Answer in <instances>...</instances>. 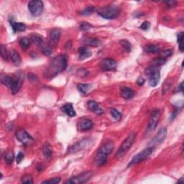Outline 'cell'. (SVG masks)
I'll use <instances>...</instances> for the list:
<instances>
[{"instance_id": "5", "label": "cell", "mask_w": 184, "mask_h": 184, "mask_svg": "<svg viewBox=\"0 0 184 184\" xmlns=\"http://www.w3.org/2000/svg\"><path fill=\"white\" fill-rule=\"evenodd\" d=\"M155 147H148L145 148V150H143L142 151H141L139 153L135 155L131 161H130L128 164V168H130L131 166H135V165L140 163V162L144 161L145 160H146L148 157L151 155L154 151Z\"/></svg>"}, {"instance_id": "4", "label": "cell", "mask_w": 184, "mask_h": 184, "mask_svg": "<svg viewBox=\"0 0 184 184\" xmlns=\"http://www.w3.org/2000/svg\"><path fill=\"white\" fill-rule=\"evenodd\" d=\"M136 138V133L135 132H131L130 135H128V137L123 141V142L122 143L120 147H119L116 153V157L117 158H120L122 157L127 152L129 151V150L130 149L131 147L132 146L135 141Z\"/></svg>"}, {"instance_id": "50", "label": "cell", "mask_w": 184, "mask_h": 184, "mask_svg": "<svg viewBox=\"0 0 184 184\" xmlns=\"http://www.w3.org/2000/svg\"><path fill=\"white\" fill-rule=\"evenodd\" d=\"M184 182V178H183V176H182L181 177V178H180V180H178V183H183Z\"/></svg>"}, {"instance_id": "15", "label": "cell", "mask_w": 184, "mask_h": 184, "mask_svg": "<svg viewBox=\"0 0 184 184\" xmlns=\"http://www.w3.org/2000/svg\"><path fill=\"white\" fill-rule=\"evenodd\" d=\"M61 32L59 29H53L50 34L49 45L51 47H56L58 46L60 38H61Z\"/></svg>"}, {"instance_id": "32", "label": "cell", "mask_w": 184, "mask_h": 184, "mask_svg": "<svg viewBox=\"0 0 184 184\" xmlns=\"http://www.w3.org/2000/svg\"><path fill=\"white\" fill-rule=\"evenodd\" d=\"M119 44L122 45V47L127 52H130L131 50H132V45L127 40H121L119 41Z\"/></svg>"}, {"instance_id": "41", "label": "cell", "mask_w": 184, "mask_h": 184, "mask_svg": "<svg viewBox=\"0 0 184 184\" xmlns=\"http://www.w3.org/2000/svg\"><path fill=\"white\" fill-rule=\"evenodd\" d=\"M77 75L81 78L87 77V76L88 75V70H87V69L81 68L77 71Z\"/></svg>"}, {"instance_id": "42", "label": "cell", "mask_w": 184, "mask_h": 184, "mask_svg": "<svg viewBox=\"0 0 184 184\" xmlns=\"http://www.w3.org/2000/svg\"><path fill=\"white\" fill-rule=\"evenodd\" d=\"M164 3L166 4V7L168 8L175 7L177 4V2L175 1H167V2H164Z\"/></svg>"}, {"instance_id": "16", "label": "cell", "mask_w": 184, "mask_h": 184, "mask_svg": "<svg viewBox=\"0 0 184 184\" xmlns=\"http://www.w3.org/2000/svg\"><path fill=\"white\" fill-rule=\"evenodd\" d=\"M87 107L88 109H90L92 112H94L97 115H101V114L104 113V111L102 110V109L99 107V104L95 101H92V100L88 101L87 102Z\"/></svg>"}, {"instance_id": "35", "label": "cell", "mask_w": 184, "mask_h": 184, "mask_svg": "<svg viewBox=\"0 0 184 184\" xmlns=\"http://www.w3.org/2000/svg\"><path fill=\"white\" fill-rule=\"evenodd\" d=\"M110 113L112 117H113L116 121H119L121 119L122 115L121 114L119 113V112L118 110H117L116 109L112 108L110 109Z\"/></svg>"}, {"instance_id": "31", "label": "cell", "mask_w": 184, "mask_h": 184, "mask_svg": "<svg viewBox=\"0 0 184 184\" xmlns=\"http://www.w3.org/2000/svg\"><path fill=\"white\" fill-rule=\"evenodd\" d=\"M166 59H164V58H160V57H158V58L152 60L150 63H151L152 66H155V67H157V68L158 66L164 65V64L166 63Z\"/></svg>"}, {"instance_id": "6", "label": "cell", "mask_w": 184, "mask_h": 184, "mask_svg": "<svg viewBox=\"0 0 184 184\" xmlns=\"http://www.w3.org/2000/svg\"><path fill=\"white\" fill-rule=\"evenodd\" d=\"M145 74L149 76V84L151 87H155L159 83L161 74L160 71L157 67L150 66L145 69Z\"/></svg>"}, {"instance_id": "48", "label": "cell", "mask_w": 184, "mask_h": 184, "mask_svg": "<svg viewBox=\"0 0 184 184\" xmlns=\"http://www.w3.org/2000/svg\"><path fill=\"white\" fill-rule=\"evenodd\" d=\"M179 48L181 52H183V42L179 43Z\"/></svg>"}, {"instance_id": "12", "label": "cell", "mask_w": 184, "mask_h": 184, "mask_svg": "<svg viewBox=\"0 0 184 184\" xmlns=\"http://www.w3.org/2000/svg\"><path fill=\"white\" fill-rule=\"evenodd\" d=\"M117 63L113 59L105 58L100 62V68L104 71H115Z\"/></svg>"}, {"instance_id": "29", "label": "cell", "mask_w": 184, "mask_h": 184, "mask_svg": "<svg viewBox=\"0 0 184 184\" xmlns=\"http://www.w3.org/2000/svg\"><path fill=\"white\" fill-rule=\"evenodd\" d=\"M91 87H92V85L88 84V83H79V84L77 85L78 91L83 94H87Z\"/></svg>"}, {"instance_id": "28", "label": "cell", "mask_w": 184, "mask_h": 184, "mask_svg": "<svg viewBox=\"0 0 184 184\" xmlns=\"http://www.w3.org/2000/svg\"><path fill=\"white\" fill-rule=\"evenodd\" d=\"M159 47L155 45H147L144 47V51L147 53H155L159 52Z\"/></svg>"}, {"instance_id": "37", "label": "cell", "mask_w": 184, "mask_h": 184, "mask_svg": "<svg viewBox=\"0 0 184 184\" xmlns=\"http://www.w3.org/2000/svg\"><path fill=\"white\" fill-rule=\"evenodd\" d=\"M42 48V52L43 53L45 56H49L52 54V47L48 45V46H46V45H42L41 46Z\"/></svg>"}, {"instance_id": "38", "label": "cell", "mask_w": 184, "mask_h": 184, "mask_svg": "<svg viewBox=\"0 0 184 184\" xmlns=\"http://www.w3.org/2000/svg\"><path fill=\"white\" fill-rule=\"evenodd\" d=\"M93 26L90 23L87 22H81L79 25V29L82 31H87L92 28Z\"/></svg>"}, {"instance_id": "26", "label": "cell", "mask_w": 184, "mask_h": 184, "mask_svg": "<svg viewBox=\"0 0 184 184\" xmlns=\"http://www.w3.org/2000/svg\"><path fill=\"white\" fill-rule=\"evenodd\" d=\"M14 81H15V78L9 76H4L2 78V83L9 88H10L12 86Z\"/></svg>"}, {"instance_id": "24", "label": "cell", "mask_w": 184, "mask_h": 184, "mask_svg": "<svg viewBox=\"0 0 184 184\" xmlns=\"http://www.w3.org/2000/svg\"><path fill=\"white\" fill-rule=\"evenodd\" d=\"M30 39L31 40V42L39 45V46H42V45H43L44 38L42 35H40L39 34H32Z\"/></svg>"}, {"instance_id": "10", "label": "cell", "mask_w": 184, "mask_h": 184, "mask_svg": "<svg viewBox=\"0 0 184 184\" xmlns=\"http://www.w3.org/2000/svg\"><path fill=\"white\" fill-rule=\"evenodd\" d=\"M167 135V128L166 127H162L161 130L158 131L155 137L152 138L149 143L150 147H156L157 145H161V143L165 140Z\"/></svg>"}, {"instance_id": "30", "label": "cell", "mask_w": 184, "mask_h": 184, "mask_svg": "<svg viewBox=\"0 0 184 184\" xmlns=\"http://www.w3.org/2000/svg\"><path fill=\"white\" fill-rule=\"evenodd\" d=\"M31 40L27 37H22L20 39V45L22 49L26 50L30 47Z\"/></svg>"}, {"instance_id": "18", "label": "cell", "mask_w": 184, "mask_h": 184, "mask_svg": "<svg viewBox=\"0 0 184 184\" xmlns=\"http://www.w3.org/2000/svg\"><path fill=\"white\" fill-rule=\"evenodd\" d=\"M9 24H10L12 29L14 31V32H24L27 29V26L25 24L22 22H16L12 19L9 20Z\"/></svg>"}, {"instance_id": "25", "label": "cell", "mask_w": 184, "mask_h": 184, "mask_svg": "<svg viewBox=\"0 0 184 184\" xmlns=\"http://www.w3.org/2000/svg\"><path fill=\"white\" fill-rule=\"evenodd\" d=\"M42 152H43L45 158L47 160L51 159L52 155V150L51 145L48 143H45L43 147H42Z\"/></svg>"}, {"instance_id": "11", "label": "cell", "mask_w": 184, "mask_h": 184, "mask_svg": "<svg viewBox=\"0 0 184 184\" xmlns=\"http://www.w3.org/2000/svg\"><path fill=\"white\" fill-rule=\"evenodd\" d=\"M92 145V140L88 138H85L79 142H76L72 146H71L68 149V153H75L80 150H82L85 148H87Z\"/></svg>"}, {"instance_id": "7", "label": "cell", "mask_w": 184, "mask_h": 184, "mask_svg": "<svg viewBox=\"0 0 184 184\" xmlns=\"http://www.w3.org/2000/svg\"><path fill=\"white\" fill-rule=\"evenodd\" d=\"M44 4L40 0H32L28 3V9L31 15L34 17L40 16L43 12Z\"/></svg>"}, {"instance_id": "1", "label": "cell", "mask_w": 184, "mask_h": 184, "mask_svg": "<svg viewBox=\"0 0 184 184\" xmlns=\"http://www.w3.org/2000/svg\"><path fill=\"white\" fill-rule=\"evenodd\" d=\"M68 64V56L66 55H59L52 60L51 63L45 69L44 76L46 78L51 79L59 73L66 70Z\"/></svg>"}, {"instance_id": "19", "label": "cell", "mask_w": 184, "mask_h": 184, "mask_svg": "<svg viewBox=\"0 0 184 184\" xmlns=\"http://www.w3.org/2000/svg\"><path fill=\"white\" fill-rule=\"evenodd\" d=\"M61 111L64 112L67 116L70 117H73L76 116V112L74 110L73 105L71 104L68 103L64 104L63 106L61 107Z\"/></svg>"}, {"instance_id": "44", "label": "cell", "mask_w": 184, "mask_h": 184, "mask_svg": "<svg viewBox=\"0 0 184 184\" xmlns=\"http://www.w3.org/2000/svg\"><path fill=\"white\" fill-rule=\"evenodd\" d=\"M24 159V154L22 153V152H20L17 155V159H16V161H17V163L19 164L20 163L21 161H22V160Z\"/></svg>"}, {"instance_id": "45", "label": "cell", "mask_w": 184, "mask_h": 184, "mask_svg": "<svg viewBox=\"0 0 184 184\" xmlns=\"http://www.w3.org/2000/svg\"><path fill=\"white\" fill-rule=\"evenodd\" d=\"M183 32H181L177 35V42H178V43H181V42H183Z\"/></svg>"}, {"instance_id": "36", "label": "cell", "mask_w": 184, "mask_h": 184, "mask_svg": "<svg viewBox=\"0 0 184 184\" xmlns=\"http://www.w3.org/2000/svg\"><path fill=\"white\" fill-rule=\"evenodd\" d=\"M1 56L2 58L4 61H8V58L9 57V54L7 51V50L6 49V47H4V45H1Z\"/></svg>"}, {"instance_id": "14", "label": "cell", "mask_w": 184, "mask_h": 184, "mask_svg": "<svg viewBox=\"0 0 184 184\" xmlns=\"http://www.w3.org/2000/svg\"><path fill=\"white\" fill-rule=\"evenodd\" d=\"M94 126V123L91 119L82 117L81 118L78 122L77 124V127L78 130L81 131V132H85V131L90 130L91 129L93 128Z\"/></svg>"}, {"instance_id": "8", "label": "cell", "mask_w": 184, "mask_h": 184, "mask_svg": "<svg viewBox=\"0 0 184 184\" xmlns=\"http://www.w3.org/2000/svg\"><path fill=\"white\" fill-rule=\"evenodd\" d=\"M93 172L92 171H88L82 173L79 175L73 176L72 178H71L68 181H66V183L69 184H78V183H84L88 182L91 178H92Z\"/></svg>"}, {"instance_id": "40", "label": "cell", "mask_w": 184, "mask_h": 184, "mask_svg": "<svg viewBox=\"0 0 184 184\" xmlns=\"http://www.w3.org/2000/svg\"><path fill=\"white\" fill-rule=\"evenodd\" d=\"M61 182V178H53L49 180H46L42 181V183H47V184H56Z\"/></svg>"}, {"instance_id": "20", "label": "cell", "mask_w": 184, "mask_h": 184, "mask_svg": "<svg viewBox=\"0 0 184 184\" xmlns=\"http://www.w3.org/2000/svg\"><path fill=\"white\" fill-rule=\"evenodd\" d=\"M78 54H79V60L83 61L87 58H88L89 57L92 56V52L88 50L87 47L82 46L78 48Z\"/></svg>"}, {"instance_id": "23", "label": "cell", "mask_w": 184, "mask_h": 184, "mask_svg": "<svg viewBox=\"0 0 184 184\" xmlns=\"http://www.w3.org/2000/svg\"><path fill=\"white\" fill-rule=\"evenodd\" d=\"M9 58L12 60V63L15 64V66H19L21 63V58L20 55L15 50H12L9 52Z\"/></svg>"}, {"instance_id": "46", "label": "cell", "mask_w": 184, "mask_h": 184, "mask_svg": "<svg viewBox=\"0 0 184 184\" xmlns=\"http://www.w3.org/2000/svg\"><path fill=\"white\" fill-rule=\"evenodd\" d=\"M28 78L30 81H37V78L36 77V76H35L34 74H28Z\"/></svg>"}, {"instance_id": "3", "label": "cell", "mask_w": 184, "mask_h": 184, "mask_svg": "<svg viewBox=\"0 0 184 184\" xmlns=\"http://www.w3.org/2000/svg\"><path fill=\"white\" fill-rule=\"evenodd\" d=\"M97 13L106 20H114L119 17L120 9L115 5H108L98 9Z\"/></svg>"}, {"instance_id": "9", "label": "cell", "mask_w": 184, "mask_h": 184, "mask_svg": "<svg viewBox=\"0 0 184 184\" xmlns=\"http://www.w3.org/2000/svg\"><path fill=\"white\" fill-rule=\"evenodd\" d=\"M160 116H161V112L159 110H155L150 115V117L148 121L147 130H146V134L147 135H150L151 134L153 131L155 130L157 124L159 122Z\"/></svg>"}, {"instance_id": "39", "label": "cell", "mask_w": 184, "mask_h": 184, "mask_svg": "<svg viewBox=\"0 0 184 184\" xmlns=\"http://www.w3.org/2000/svg\"><path fill=\"white\" fill-rule=\"evenodd\" d=\"M21 183H27V184L33 183L32 176L31 175L24 176L22 178V179H21Z\"/></svg>"}, {"instance_id": "43", "label": "cell", "mask_w": 184, "mask_h": 184, "mask_svg": "<svg viewBox=\"0 0 184 184\" xmlns=\"http://www.w3.org/2000/svg\"><path fill=\"white\" fill-rule=\"evenodd\" d=\"M150 24L149 22L147 21H145L142 23V25H140V29H142L143 30H147L150 28Z\"/></svg>"}, {"instance_id": "21", "label": "cell", "mask_w": 184, "mask_h": 184, "mask_svg": "<svg viewBox=\"0 0 184 184\" xmlns=\"http://www.w3.org/2000/svg\"><path fill=\"white\" fill-rule=\"evenodd\" d=\"M83 42L86 45L88 46H92V47H99L102 45V42L99 40L96 39L94 37H86L83 40Z\"/></svg>"}, {"instance_id": "2", "label": "cell", "mask_w": 184, "mask_h": 184, "mask_svg": "<svg viewBox=\"0 0 184 184\" xmlns=\"http://www.w3.org/2000/svg\"><path fill=\"white\" fill-rule=\"evenodd\" d=\"M114 150V144L112 142H107L98 150L94 157V162L98 166H102L106 163L108 155H110Z\"/></svg>"}, {"instance_id": "17", "label": "cell", "mask_w": 184, "mask_h": 184, "mask_svg": "<svg viewBox=\"0 0 184 184\" xmlns=\"http://www.w3.org/2000/svg\"><path fill=\"white\" fill-rule=\"evenodd\" d=\"M120 94L123 99L128 100L132 99L135 97V93L132 89H131L130 88L122 87L120 88Z\"/></svg>"}, {"instance_id": "47", "label": "cell", "mask_w": 184, "mask_h": 184, "mask_svg": "<svg viewBox=\"0 0 184 184\" xmlns=\"http://www.w3.org/2000/svg\"><path fill=\"white\" fill-rule=\"evenodd\" d=\"M145 79L142 77H140L139 78H137V83L139 86H142L145 83Z\"/></svg>"}, {"instance_id": "34", "label": "cell", "mask_w": 184, "mask_h": 184, "mask_svg": "<svg viewBox=\"0 0 184 184\" xmlns=\"http://www.w3.org/2000/svg\"><path fill=\"white\" fill-rule=\"evenodd\" d=\"M173 50L169 49V50H165V51H161L159 52V57L160 58L166 59V58H168L173 54Z\"/></svg>"}, {"instance_id": "33", "label": "cell", "mask_w": 184, "mask_h": 184, "mask_svg": "<svg viewBox=\"0 0 184 184\" xmlns=\"http://www.w3.org/2000/svg\"><path fill=\"white\" fill-rule=\"evenodd\" d=\"M94 11H95V8L94 7L88 6L85 9H83V10L81 12V15H84V16H88V15H92V14L94 12Z\"/></svg>"}, {"instance_id": "27", "label": "cell", "mask_w": 184, "mask_h": 184, "mask_svg": "<svg viewBox=\"0 0 184 184\" xmlns=\"http://www.w3.org/2000/svg\"><path fill=\"white\" fill-rule=\"evenodd\" d=\"M14 159H15V154H14V152L12 150H9L8 151L6 152L5 156H4V160H5L6 163L7 165L12 164Z\"/></svg>"}, {"instance_id": "49", "label": "cell", "mask_w": 184, "mask_h": 184, "mask_svg": "<svg viewBox=\"0 0 184 184\" xmlns=\"http://www.w3.org/2000/svg\"><path fill=\"white\" fill-rule=\"evenodd\" d=\"M179 88H180V90L181 92H183V82H181L180 86H179Z\"/></svg>"}, {"instance_id": "22", "label": "cell", "mask_w": 184, "mask_h": 184, "mask_svg": "<svg viewBox=\"0 0 184 184\" xmlns=\"http://www.w3.org/2000/svg\"><path fill=\"white\" fill-rule=\"evenodd\" d=\"M22 84V80L20 78H15L13 84L10 88L11 93L12 94H17Z\"/></svg>"}, {"instance_id": "13", "label": "cell", "mask_w": 184, "mask_h": 184, "mask_svg": "<svg viewBox=\"0 0 184 184\" xmlns=\"http://www.w3.org/2000/svg\"><path fill=\"white\" fill-rule=\"evenodd\" d=\"M15 136L17 139L24 145L29 144L30 142H32L33 140L32 137L24 129H20V130L17 131L15 133Z\"/></svg>"}]
</instances>
